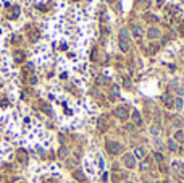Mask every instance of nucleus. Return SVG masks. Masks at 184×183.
Listing matches in <instances>:
<instances>
[{
	"mask_svg": "<svg viewBox=\"0 0 184 183\" xmlns=\"http://www.w3.org/2000/svg\"><path fill=\"white\" fill-rule=\"evenodd\" d=\"M105 148H107L108 154H111V156H118V154L121 152V149H123L121 143H118V141H107Z\"/></svg>",
	"mask_w": 184,
	"mask_h": 183,
	"instance_id": "1",
	"label": "nucleus"
},
{
	"mask_svg": "<svg viewBox=\"0 0 184 183\" xmlns=\"http://www.w3.org/2000/svg\"><path fill=\"white\" fill-rule=\"evenodd\" d=\"M120 49H121V52H128L129 50V41H128L126 29H121V32H120Z\"/></svg>",
	"mask_w": 184,
	"mask_h": 183,
	"instance_id": "2",
	"label": "nucleus"
},
{
	"mask_svg": "<svg viewBox=\"0 0 184 183\" xmlns=\"http://www.w3.org/2000/svg\"><path fill=\"white\" fill-rule=\"evenodd\" d=\"M115 117L116 118H120L121 121H124V120H128V117H129V112H128V109L126 107H116L115 109Z\"/></svg>",
	"mask_w": 184,
	"mask_h": 183,
	"instance_id": "3",
	"label": "nucleus"
},
{
	"mask_svg": "<svg viewBox=\"0 0 184 183\" xmlns=\"http://www.w3.org/2000/svg\"><path fill=\"white\" fill-rule=\"evenodd\" d=\"M173 172L176 173L179 178H184V164H181V162H173Z\"/></svg>",
	"mask_w": 184,
	"mask_h": 183,
	"instance_id": "4",
	"label": "nucleus"
},
{
	"mask_svg": "<svg viewBox=\"0 0 184 183\" xmlns=\"http://www.w3.org/2000/svg\"><path fill=\"white\" fill-rule=\"evenodd\" d=\"M123 161H124V164H126V167H128V168H134V165H136V157H134V154H124Z\"/></svg>",
	"mask_w": 184,
	"mask_h": 183,
	"instance_id": "5",
	"label": "nucleus"
},
{
	"mask_svg": "<svg viewBox=\"0 0 184 183\" xmlns=\"http://www.w3.org/2000/svg\"><path fill=\"white\" fill-rule=\"evenodd\" d=\"M160 99H162V102H163L166 107L173 109V97L169 96V94H162V97H160Z\"/></svg>",
	"mask_w": 184,
	"mask_h": 183,
	"instance_id": "6",
	"label": "nucleus"
},
{
	"mask_svg": "<svg viewBox=\"0 0 184 183\" xmlns=\"http://www.w3.org/2000/svg\"><path fill=\"white\" fill-rule=\"evenodd\" d=\"M147 36H149V39H157V37H160V29H157V28H150V29L147 31Z\"/></svg>",
	"mask_w": 184,
	"mask_h": 183,
	"instance_id": "7",
	"label": "nucleus"
},
{
	"mask_svg": "<svg viewBox=\"0 0 184 183\" xmlns=\"http://www.w3.org/2000/svg\"><path fill=\"white\" fill-rule=\"evenodd\" d=\"M97 126H98V130H100V131H107V128H108V123L105 121V118H98V121H97Z\"/></svg>",
	"mask_w": 184,
	"mask_h": 183,
	"instance_id": "8",
	"label": "nucleus"
},
{
	"mask_svg": "<svg viewBox=\"0 0 184 183\" xmlns=\"http://www.w3.org/2000/svg\"><path fill=\"white\" fill-rule=\"evenodd\" d=\"M131 118H133V121H134L136 125H140V123H142V118H140V115H139V112H137V110H134V112H133Z\"/></svg>",
	"mask_w": 184,
	"mask_h": 183,
	"instance_id": "9",
	"label": "nucleus"
},
{
	"mask_svg": "<svg viewBox=\"0 0 184 183\" xmlns=\"http://www.w3.org/2000/svg\"><path fill=\"white\" fill-rule=\"evenodd\" d=\"M133 34H134L136 37H140V36H142V29H140V26H137V25L133 26Z\"/></svg>",
	"mask_w": 184,
	"mask_h": 183,
	"instance_id": "10",
	"label": "nucleus"
},
{
	"mask_svg": "<svg viewBox=\"0 0 184 183\" xmlns=\"http://www.w3.org/2000/svg\"><path fill=\"white\" fill-rule=\"evenodd\" d=\"M168 148H169V151L176 152V151H178V144H176V141H173V139H169V141H168Z\"/></svg>",
	"mask_w": 184,
	"mask_h": 183,
	"instance_id": "11",
	"label": "nucleus"
},
{
	"mask_svg": "<svg viewBox=\"0 0 184 183\" xmlns=\"http://www.w3.org/2000/svg\"><path fill=\"white\" fill-rule=\"evenodd\" d=\"M134 157H136V159H142V157H144V151H142L140 148H137V149L134 151Z\"/></svg>",
	"mask_w": 184,
	"mask_h": 183,
	"instance_id": "12",
	"label": "nucleus"
},
{
	"mask_svg": "<svg viewBox=\"0 0 184 183\" xmlns=\"http://www.w3.org/2000/svg\"><path fill=\"white\" fill-rule=\"evenodd\" d=\"M15 60H16V62H23V60H24V54H23V52H16L15 54Z\"/></svg>",
	"mask_w": 184,
	"mask_h": 183,
	"instance_id": "13",
	"label": "nucleus"
},
{
	"mask_svg": "<svg viewBox=\"0 0 184 183\" xmlns=\"http://www.w3.org/2000/svg\"><path fill=\"white\" fill-rule=\"evenodd\" d=\"M174 138H176L178 141H182V139H184V133H182L181 130H178V131H176V135H174Z\"/></svg>",
	"mask_w": 184,
	"mask_h": 183,
	"instance_id": "14",
	"label": "nucleus"
},
{
	"mask_svg": "<svg viewBox=\"0 0 184 183\" xmlns=\"http://www.w3.org/2000/svg\"><path fill=\"white\" fill-rule=\"evenodd\" d=\"M174 107H176V109L179 110V109H181V107H182V99H179V97H178V99L176 101H174Z\"/></svg>",
	"mask_w": 184,
	"mask_h": 183,
	"instance_id": "15",
	"label": "nucleus"
},
{
	"mask_svg": "<svg viewBox=\"0 0 184 183\" xmlns=\"http://www.w3.org/2000/svg\"><path fill=\"white\" fill-rule=\"evenodd\" d=\"M153 156H155V159H157V162H160V164L163 162V156H162V154H160V152H155Z\"/></svg>",
	"mask_w": 184,
	"mask_h": 183,
	"instance_id": "16",
	"label": "nucleus"
},
{
	"mask_svg": "<svg viewBox=\"0 0 184 183\" xmlns=\"http://www.w3.org/2000/svg\"><path fill=\"white\" fill-rule=\"evenodd\" d=\"M149 167H150V165H149V162H145V161L140 164V170H147Z\"/></svg>",
	"mask_w": 184,
	"mask_h": 183,
	"instance_id": "17",
	"label": "nucleus"
},
{
	"mask_svg": "<svg viewBox=\"0 0 184 183\" xmlns=\"http://www.w3.org/2000/svg\"><path fill=\"white\" fill-rule=\"evenodd\" d=\"M145 20H147V21H150V23H152V21H155V20H157V18H155L153 15H145Z\"/></svg>",
	"mask_w": 184,
	"mask_h": 183,
	"instance_id": "18",
	"label": "nucleus"
},
{
	"mask_svg": "<svg viewBox=\"0 0 184 183\" xmlns=\"http://www.w3.org/2000/svg\"><path fill=\"white\" fill-rule=\"evenodd\" d=\"M97 81H98V84H105V83L108 81V79H107L105 76H100V78H98V79H97Z\"/></svg>",
	"mask_w": 184,
	"mask_h": 183,
	"instance_id": "19",
	"label": "nucleus"
},
{
	"mask_svg": "<svg viewBox=\"0 0 184 183\" xmlns=\"http://www.w3.org/2000/svg\"><path fill=\"white\" fill-rule=\"evenodd\" d=\"M179 32H181V36H184V21L181 23V26H179Z\"/></svg>",
	"mask_w": 184,
	"mask_h": 183,
	"instance_id": "20",
	"label": "nucleus"
},
{
	"mask_svg": "<svg viewBox=\"0 0 184 183\" xmlns=\"http://www.w3.org/2000/svg\"><path fill=\"white\" fill-rule=\"evenodd\" d=\"M107 2H110V3H113V2H115V0H107Z\"/></svg>",
	"mask_w": 184,
	"mask_h": 183,
	"instance_id": "21",
	"label": "nucleus"
},
{
	"mask_svg": "<svg viewBox=\"0 0 184 183\" xmlns=\"http://www.w3.org/2000/svg\"><path fill=\"white\" fill-rule=\"evenodd\" d=\"M0 36H2V29H0Z\"/></svg>",
	"mask_w": 184,
	"mask_h": 183,
	"instance_id": "22",
	"label": "nucleus"
},
{
	"mask_svg": "<svg viewBox=\"0 0 184 183\" xmlns=\"http://www.w3.org/2000/svg\"><path fill=\"white\" fill-rule=\"evenodd\" d=\"M74 2H76V0H74Z\"/></svg>",
	"mask_w": 184,
	"mask_h": 183,
	"instance_id": "23",
	"label": "nucleus"
}]
</instances>
